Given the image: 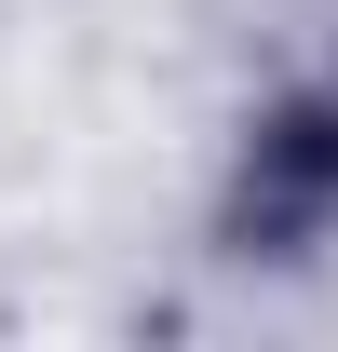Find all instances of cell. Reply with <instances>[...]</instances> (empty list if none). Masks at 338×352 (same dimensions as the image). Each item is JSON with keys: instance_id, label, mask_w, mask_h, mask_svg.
I'll return each mask as SVG.
<instances>
[{"instance_id": "cell-1", "label": "cell", "mask_w": 338, "mask_h": 352, "mask_svg": "<svg viewBox=\"0 0 338 352\" xmlns=\"http://www.w3.org/2000/svg\"><path fill=\"white\" fill-rule=\"evenodd\" d=\"M325 217H338V109H284V122L257 135V163H244L230 230H244L257 258H297Z\"/></svg>"}]
</instances>
